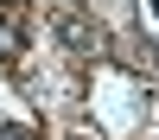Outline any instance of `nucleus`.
<instances>
[{
  "label": "nucleus",
  "mask_w": 159,
  "mask_h": 140,
  "mask_svg": "<svg viewBox=\"0 0 159 140\" xmlns=\"http://www.w3.org/2000/svg\"><path fill=\"white\" fill-rule=\"evenodd\" d=\"M19 38H25V7H0V51H19Z\"/></svg>",
  "instance_id": "obj_1"
},
{
  "label": "nucleus",
  "mask_w": 159,
  "mask_h": 140,
  "mask_svg": "<svg viewBox=\"0 0 159 140\" xmlns=\"http://www.w3.org/2000/svg\"><path fill=\"white\" fill-rule=\"evenodd\" d=\"M0 140H25V134H19V127H0Z\"/></svg>",
  "instance_id": "obj_2"
}]
</instances>
